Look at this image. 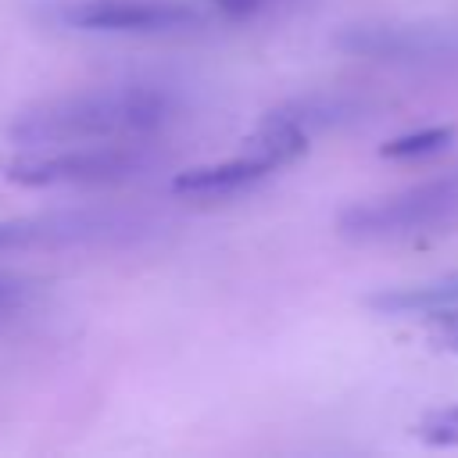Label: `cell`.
<instances>
[{
	"mask_svg": "<svg viewBox=\"0 0 458 458\" xmlns=\"http://www.w3.org/2000/svg\"><path fill=\"white\" fill-rule=\"evenodd\" d=\"M136 222L122 215H39V218H11L0 222V250L21 247H57V243H89V240H114Z\"/></svg>",
	"mask_w": 458,
	"mask_h": 458,
	"instance_id": "obj_7",
	"label": "cell"
},
{
	"mask_svg": "<svg viewBox=\"0 0 458 458\" xmlns=\"http://www.w3.org/2000/svg\"><path fill=\"white\" fill-rule=\"evenodd\" d=\"M14 301H18V290H14L11 283H0V311H4V308H11Z\"/></svg>",
	"mask_w": 458,
	"mask_h": 458,
	"instance_id": "obj_12",
	"label": "cell"
},
{
	"mask_svg": "<svg viewBox=\"0 0 458 458\" xmlns=\"http://www.w3.org/2000/svg\"><path fill=\"white\" fill-rule=\"evenodd\" d=\"M150 154L140 143H64L32 147L0 161V175L14 186H107L140 175Z\"/></svg>",
	"mask_w": 458,
	"mask_h": 458,
	"instance_id": "obj_4",
	"label": "cell"
},
{
	"mask_svg": "<svg viewBox=\"0 0 458 458\" xmlns=\"http://www.w3.org/2000/svg\"><path fill=\"white\" fill-rule=\"evenodd\" d=\"M172 118V100L154 86H97L29 104L7 125L18 150L64 143H143Z\"/></svg>",
	"mask_w": 458,
	"mask_h": 458,
	"instance_id": "obj_1",
	"label": "cell"
},
{
	"mask_svg": "<svg viewBox=\"0 0 458 458\" xmlns=\"http://www.w3.org/2000/svg\"><path fill=\"white\" fill-rule=\"evenodd\" d=\"M447 315H451V311H447ZM440 340H444L447 347H454V351H458V315H451V322L440 329Z\"/></svg>",
	"mask_w": 458,
	"mask_h": 458,
	"instance_id": "obj_11",
	"label": "cell"
},
{
	"mask_svg": "<svg viewBox=\"0 0 458 458\" xmlns=\"http://www.w3.org/2000/svg\"><path fill=\"white\" fill-rule=\"evenodd\" d=\"M208 4H215L222 14H229V18H247V14H254L265 0H208Z\"/></svg>",
	"mask_w": 458,
	"mask_h": 458,
	"instance_id": "obj_10",
	"label": "cell"
},
{
	"mask_svg": "<svg viewBox=\"0 0 458 458\" xmlns=\"http://www.w3.org/2000/svg\"><path fill=\"white\" fill-rule=\"evenodd\" d=\"M415 437L426 447H458V404L426 411L415 426Z\"/></svg>",
	"mask_w": 458,
	"mask_h": 458,
	"instance_id": "obj_9",
	"label": "cell"
},
{
	"mask_svg": "<svg viewBox=\"0 0 458 458\" xmlns=\"http://www.w3.org/2000/svg\"><path fill=\"white\" fill-rule=\"evenodd\" d=\"M54 21L79 32H175L204 21L190 0H68Z\"/></svg>",
	"mask_w": 458,
	"mask_h": 458,
	"instance_id": "obj_6",
	"label": "cell"
},
{
	"mask_svg": "<svg viewBox=\"0 0 458 458\" xmlns=\"http://www.w3.org/2000/svg\"><path fill=\"white\" fill-rule=\"evenodd\" d=\"M336 47L390 64H454L458 61V25L437 21H358L336 36Z\"/></svg>",
	"mask_w": 458,
	"mask_h": 458,
	"instance_id": "obj_5",
	"label": "cell"
},
{
	"mask_svg": "<svg viewBox=\"0 0 458 458\" xmlns=\"http://www.w3.org/2000/svg\"><path fill=\"white\" fill-rule=\"evenodd\" d=\"M451 136H454L451 125H429V129H419V132H404V136L386 140L379 147V154L390 157V161H415V157L440 154L451 143Z\"/></svg>",
	"mask_w": 458,
	"mask_h": 458,
	"instance_id": "obj_8",
	"label": "cell"
},
{
	"mask_svg": "<svg viewBox=\"0 0 458 458\" xmlns=\"http://www.w3.org/2000/svg\"><path fill=\"white\" fill-rule=\"evenodd\" d=\"M315 125L304 118V111L293 104H283L276 111H268L254 136L247 140V147L236 157L215 161V165H197L186 168L172 179V193L186 197V200H225L236 193H247L250 186H258L261 179H268L276 168L297 161L308 150Z\"/></svg>",
	"mask_w": 458,
	"mask_h": 458,
	"instance_id": "obj_2",
	"label": "cell"
},
{
	"mask_svg": "<svg viewBox=\"0 0 458 458\" xmlns=\"http://www.w3.org/2000/svg\"><path fill=\"white\" fill-rule=\"evenodd\" d=\"M458 222V168L390 197L351 204L336 215V233L354 243L408 240L422 233H440Z\"/></svg>",
	"mask_w": 458,
	"mask_h": 458,
	"instance_id": "obj_3",
	"label": "cell"
}]
</instances>
